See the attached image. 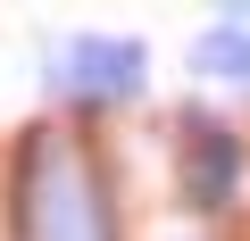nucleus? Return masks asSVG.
I'll use <instances>...</instances> for the list:
<instances>
[{
  "instance_id": "nucleus-1",
  "label": "nucleus",
  "mask_w": 250,
  "mask_h": 241,
  "mask_svg": "<svg viewBox=\"0 0 250 241\" xmlns=\"http://www.w3.org/2000/svg\"><path fill=\"white\" fill-rule=\"evenodd\" d=\"M242 183V142L208 116H184V191L192 208H225V191Z\"/></svg>"
},
{
  "instance_id": "nucleus-2",
  "label": "nucleus",
  "mask_w": 250,
  "mask_h": 241,
  "mask_svg": "<svg viewBox=\"0 0 250 241\" xmlns=\"http://www.w3.org/2000/svg\"><path fill=\"white\" fill-rule=\"evenodd\" d=\"M142 75H150L142 67V42H75L67 67H59V83L83 92V100H134Z\"/></svg>"
},
{
  "instance_id": "nucleus-3",
  "label": "nucleus",
  "mask_w": 250,
  "mask_h": 241,
  "mask_svg": "<svg viewBox=\"0 0 250 241\" xmlns=\"http://www.w3.org/2000/svg\"><path fill=\"white\" fill-rule=\"evenodd\" d=\"M192 67H200V75H217V83H250V9H225V17H217V34L192 50Z\"/></svg>"
}]
</instances>
